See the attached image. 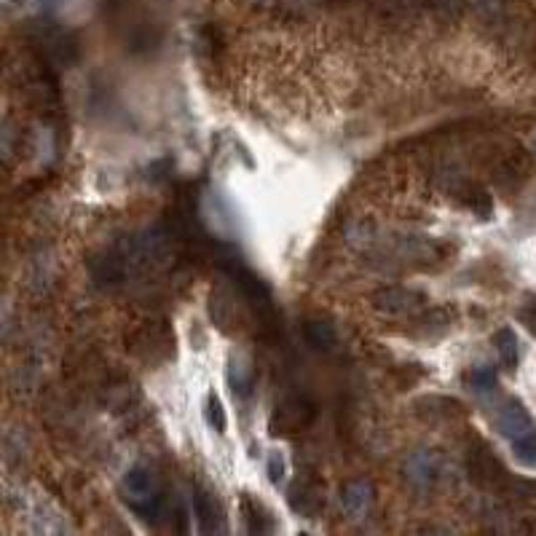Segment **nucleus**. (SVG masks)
Segmentation results:
<instances>
[{"mask_svg": "<svg viewBox=\"0 0 536 536\" xmlns=\"http://www.w3.org/2000/svg\"><path fill=\"white\" fill-rule=\"evenodd\" d=\"M30 49L35 54V59L49 62L51 68H70L81 49H78V38L62 27L54 19H38L30 27Z\"/></svg>", "mask_w": 536, "mask_h": 536, "instance_id": "nucleus-3", "label": "nucleus"}, {"mask_svg": "<svg viewBox=\"0 0 536 536\" xmlns=\"http://www.w3.org/2000/svg\"><path fill=\"white\" fill-rule=\"evenodd\" d=\"M467 475L480 491L502 494V496H510V488H513V480H515V475L496 456L491 442L477 437V434H472V440L467 445Z\"/></svg>", "mask_w": 536, "mask_h": 536, "instance_id": "nucleus-2", "label": "nucleus"}, {"mask_svg": "<svg viewBox=\"0 0 536 536\" xmlns=\"http://www.w3.org/2000/svg\"><path fill=\"white\" fill-rule=\"evenodd\" d=\"M513 453L515 459L529 467V469H536V427L531 432H526L523 437L513 440Z\"/></svg>", "mask_w": 536, "mask_h": 536, "instance_id": "nucleus-18", "label": "nucleus"}, {"mask_svg": "<svg viewBox=\"0 0 536 536\" xmlns=\"http://www.w3.org/2000/svg\"><path fill=\"white\" fill-rule=\"evenodd\" d=\"M225 381H228V389L236 400H250L252 392H255V384H258L255 365L247 357L233 354L228 359V368H225Z\"/></svg>", "mask_w": 536, "mask_h": 536, "instance_id": "nucleus-12", "label": "nucleus"}, {"mask_svg": "<svg viewBox=\"0 0 536 536\" xmlns=\"http://www.w3.org/2000/svg\"><path fill=\"white\" fill-rule=\"evenodd\" d=\"M510 496L513 499H523V502H536V477H518L515 475Z\"/></svg>", "mask_w": 536, "mask_h": 536, "instance_id": "nucleus-21", "label": "nucleus"}, {"mask_svg": "<svg viewBox=\"0 0 536 536\" xmlns=\"http://www.w3.org/2000/svg\"><path fill=\"white\" fill-rule=\"evenodd\" d=\"M304 338H306V343H309L314 351H330V349H335V343H338L335 327H332L330 322L320 320V317L306 320V324H304Z\"/></svg>", "mask_w": 536, "mask_h": 536, "instance_id": "nucleus-15", "label": "nucleus"}, {"mask_svg": "<svg viewBox=\"0 0 536 536\" xmlns=\"http://www.w3.org/2000/svg\"><path fill=\"white\" fill-rule=\"evenodd\" d=\"M448 459L434 450V448H422L413 450L405 461H403V477L411 488L416 491H434L448 480Z\"/></svg>", "mask_w": 536, "mask_h": 536, "instance_id": "nucleus-6", "label": "nucleus"}, {"mask_svg": "<svg viewBox=\"0 0 536 536\" xmlns=\"http://www.w3.org/2000/svg\"><path fill=\"white\" fill-rule=\"evenodd\" d=\"M376 486L373 480L368 477H354V480H346L338 491V504L343 510V515L349 521H365L373 507H376Z\"/></svg>", "mask_w": 536, "mask_h": 536, "instance_id": "nucleus-9", "label": "nucleus"}, {"mask_svg": "<svg viewBox=\"0 0 536 536\" xmlns=\"http://www.w3.org/2000/svg\"><path fill=\"white\" fill-rule=\"evenodd\" d=\"M126 351L145 365H161L175 357V330L169 320L137 322L126 332Z\"/></svg>", "mask_w": 536, "mask_h": 536, "instance_id": "nucleus-4", "label": "nucleus"}, {"mask_svg": "<svg viewBox=\"0 0 536 536\" xmlns=\"http://www.w3.org/2000/svg\"><path fill=\"white\" fill-rule=\"evenodd\" d=\"M266 475H268V483L271 486H282L285 483V475H287V461L282 456V450H271L268 453V461H266Z\"/></svg>", "mask_w": 536, "mask_h": 536, "instance_id": "nucleus-20", "label": "nucleus"}, {"mask_svg": "<svg viewBox=\"0 0 536 536\" xmlns=\"http://www.w3.org/2000/svg\"><path fill=\"white\" fill-rule=\"evenodd\" d=\"M534 148H536V142H534Z\"/></svg>", "mask_w": 536, "mask_h": 536, "instance_id": "nucleus-24", "label": "nucleus"}, {"mask_svg": "<svg viewBox=\"0 0 536 536\" xmlns=\"http://www.w3.org/2000/svg\"><path fill=\"white\" fill-rule=\"evenodd\" d=\"M459 196H461V204L475 214V217L491 220V214H494V196H491L486 188H480V186H467V188H461Z\"/></svg>", "mask_w": 536, "mask_h": 536, "instance_id": "nucleus-16", "label": "nucleus"}, {"mask_svg": "<svg viewBox=\"0 0 536 536\" xmlns=\"http://www.w3.org/2000/svg\"><path fill=\"white\" fill-rule=\"evenodd\" d=\"M518 322L536 335V295L534 293H529L526 298H523V304H521V309H518Z\"/></svg>", "mask_w": 536, "mask_h": 536, "instance_id": "nucleus-22", "label": "nucleus"}, {"mask_svg": "<svg viewBox=\"0 0 536 536\" xmlns=\"http://www.w3.org/2000/svg\"><path fill=\"white\" fill-rule=\"evenodd\" d=\"M287 504L290 510L298 515V518H306V521H317L322 513H324V504H327V496H324V483H322L317 475H301L290 491H287Z\"/></svg>", "mask_w": 536, "mask_h": 536, "instance_id": "nucleus-8", "label": "nucleus"}, {"mask_svg": "<svg viewBox=\"0 0 536 536\" xmlns=\"http://www.w3.org/2000/svg\"><path fill=\"white\" fill-rule=\"evenodd\" d=\"M464 384L475 395H494L499 389V376L491 365H477L464 373Z\"/></svg>", "mask_w": 536, "mask_h": 536, "instance_id": "nucleus-17", "label": "nucleus"}, {"mask_svg": "<svg viewBox=\"0 0 536 536\" xmlns=\"http://www.w3.org/2000/svg\"><path fill=\"white\" fill-rule=\"evenodd\" d=\"M239 515H241V523H244V531L247 534H271L277 531V523H274V515L250 494H241L239 499Z\"/></svg>", "mask_w": 536, "mask_h": 536, "instance_id": "nucleus-13", "label": "nucleus"}, {"mask_svg": "<svg viewBox=\"0 0 536 536\" xmlns=\"http://www.w3.org/2000/svg\"><path fill=\"white\" fill-rule=\"evenodd\" d=\"M118 494H121V502L126 504V510L148 526H159L172 513L167 488L150 467H142V464L132 467L123 475Z\"/></svg>", "mask_w": 536, "mask_h": 536, "instance_id": "nucleus-1", "label": "nucleus"}, {"mask_svg": "<svg viewBox=\"0 0 536 536\" xmlns=\"http://www.w3.org/2000/svg\"><path fill=\"white\" fill-rule=\"evenodd\" d=\"M521 531H526V534H536V515H529V518H526V523L521 526Z\"/></svg>", "mask_w": 536, "mask_h": 536, "instance_id": "nucleus-23", "label": "nucleus"}, {"mask_svg": "<svg viewBox=\"0 0 536 536\" xmlns=\"http://www.w3.org/2000/svg\"><path fill=\"white\" fill-rule=\"evenodd\" d=\"M496 354H499V362L507 368V370H518V359H521V349H518V335L513 327H499L491 338Z\"/></svg>", "mask_w": 536, "mask_h": 536, "instance_id": "nucleus-14", "label": "nucleus"}, {"mask_svg": "<svg viewBox=\"0 0 536 536\" xmlns=\"http://www.w3.org/2000/svg\"><path fill=\"white\" fill-rule=\"evenodd\" d=\"M494 427H496V432H499L502 437H507V440L513 442V440H518V437H523L526 432L534 429V419H531L529 408H526L521 400L510 397V400H504V403L496 408V413H494Z\"/></svg>", "mask_w": 536, "mask_h": 536, "instance_id": "nucleus-10", "label": "nucleus"}, {"mask_svg": "<svg viewBox=\"0 0 536 536\" xmlns=\"http://www.w3.org/2000/svg\"><path fill=\"white\" fill-rule=\"evenodd\" d=\"M204 419H207V424L213 432L217 434H225V429H228V416H225V408H223V403H220V397L210 392L207 395V403H204Z\"/></svg>", "mask_w": 536, "mask_h": 536, "instance_id": "nucleus-19", "label": "nucleus"}, {"mask_svg": "<svg viewBox=\"0 0 536 536\" xmlns=\"http://www.w3.org/2000/svg\"><path fill=\"white\" fill-rule=\"evenodd\" d=\"M194 515H196V523H199L202 534H225L223 510H220L213 491L204 488V486L194 488Z\"/></svg>", "mask_w": 536, "mask_h": 536, "instance_id": "nucleus-11", "label": "nucleus"}, {"mask_svg": "<svg viewBox=\"0 0 536 536\" xmlns=\"http://www.w3.org/2000/svg\"><path fill=\"white\" fill-rule=\"evenodd\" d=\"M370 304L386 317H416L429 306V295L413 287H381L370 295Z\"/></svg>", "mask_w": 536, "mask_h": 536, "instance_id": "nucleus-7", "label": "nucleus"}, {"mask_svg": "<svg viewBox=\"0 0 536 536\" xmlns=\"http://www.w3.org/2000/svg\"><path fill=\"white\" fill-rule=\"evenodd\" d=\"M314 419H317V403L306 392H290L282 400H277L268 416V434L293 437V434L306 432L314 424Z\"/></svg>", "mask_w": 536, "mask_h": 536, "instance_id": "nucleus-5", "label": "nucleus"}]
</instances>
